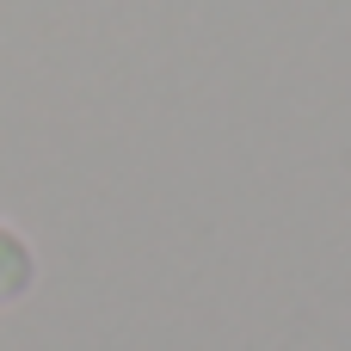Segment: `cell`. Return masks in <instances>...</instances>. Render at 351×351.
<instances>
[{"mask_svg": "<svg viewBox=\"0 0 351 351\" xmlns=\"http://www.w3.org/2000/svg\"><path fill=\"white\" fill-rule=\"evenodd\" d=\"M37 278H43L37 247H31L12 222H0V308H19V302L37 290Z\"/></svg>", "mask_w": 351, "mask_h": 351, "instance_id": "obj_1", "label": "cell"}]
</instances>
